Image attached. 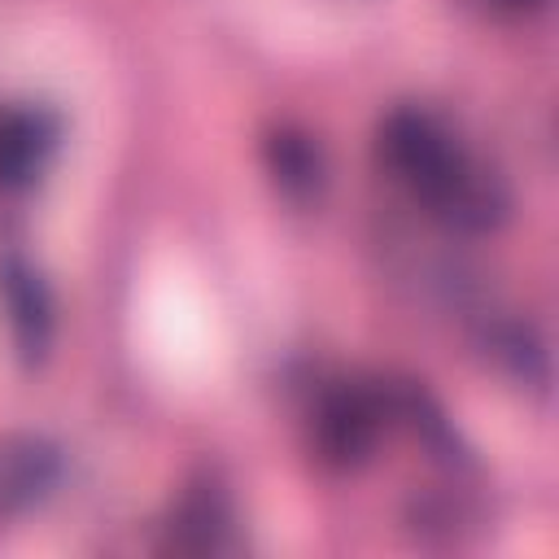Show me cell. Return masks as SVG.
I'll list each match as a JSON object with an SVG mask.
<instances>
[{"label": "cell", "mask_w": 559, "mask_h": 559, "mask_svg": "<svg viewBox=\"0 0 559 559\" xmlns=\"http://www.w3.org/2000/svg\"><path fill=\"white\" fill-rule=\"evenodd\" d=\"M266 170L275 179V188L293 201H310L323 183V162H319V148L310 144V135L293 131V127H280L266 135Z\"/></svg>", "instance_id": "52a82bcc"}, {"label": "cell", "mask_w": 559, "mask_h": 559, "mask_svg": "<svg viewBox=\"0 0 559 559\" xmlns=\"http://www.w3.org/2000/svg\"><path fill=\"white\" fill-rule=\"evenodd\" d=\"M0 301H4L9 332H13L22 362H39L52 341V297H48L39 271L26 266L17 253H9L0 262Z\"/></svg>", "instance_id": "3957f363"}, {"label": "cell", "mask_w": 559, "mask_h": 559, "mask_svg": "<svg viewBox=\"0 0 559 559\" xmlns=\"http://www.w3.org/2000/svg\"><path fill=\"white\" fill-rule=\"evenodd\" d=\"M61 476V454L44 437H4L0 441V515L26 511L52 493Z\"/></svg>", "instance_id": "277c9868"}, {"label": "cell", "mask_w": 559, "mask_h": 559, "mask_svg": "<svg viewBox=\"0 0 559 559\" xmlns=\"http://www.w3.org/2000/svg\"><path fill=\"white\" fill-rule=\"evenodd\" d=\"M384 166L450 227H493L507 210L498 179L472 166L459 144L419 109H393L380 127Z\"/></svg>", "instance_id": "6da1fadb"}, {"label": "cell", "mask_w": 559, "mask_h": 559, "mask_svg": "<svg viewBox=\"0 0 559 559\" xmlns=\"http://www.w3.org/2000/svg\"><path fill=\"white\" fill-rule=\"evenodd\" d=\"M493 9H502V13H533V9H542L546 0H489Z\"/></svg>", "instance_id": "9c48e42d"}, {"label": "cell", "mask_w": 559, "mask_h": 559, "mask_svg": "<svg viewBox=\"0 0 559 559\" xmlns=\"http://www.w3.org/2000/svg\"><path fill=\"white\" fill-rule=\"evenodd\" d=\"M57 144V122L44 109L13 105L0 109V188H26L44 170V157Z\"/></svg>", "instance_id": "5b68a950"}, {"label": "cell", "mask_w": 559, "mask_h": 559, "mask_svg": "<svg viewBox=\"0 0 559 559\" xmlns=\"http://www.w3.org/2000/svg\"><path fill=\"white\" fill-rule=\"evenodd\" d=\"M227 533H231V511H227L223 489L214 485L188 489L170 515V546L183 555H214L223 550Z\"/></svg>", "instance_id": "8992f818"}, {"label": "cell", "mask_w": 559, "mask_h": 559, "mask_svg": "<svg viewBox=\"0 0 559 559\" xmlns=\"http://www.w3.org/2000/svg\"><path fill=\"white\" fill-rule=\"evenodd\" d=\"M489 349H493V358H498L515 380H524V384H546V354H542V345L533 341L528 328H515V323L493 328V332H489Z\"/></svg>", "instance_id": "ba28073f"}, {"label": "cell", "mask_w": 559, "mask_h": 559, "mask_svg": "<svg viewBox=\"0 0 559 559\" xmlns=\"http://www.w3.org/2000/svg\"><path fill=\"white\" fill-rule=\"evenodd\" d=\"M384 415H389V397L376 389L345 384V389L328 393L319 406V419H314L319 454L336 467H358L371 454Z\"/></svg>", "instance_id": "7a4b0ae2"}]
</instances>
